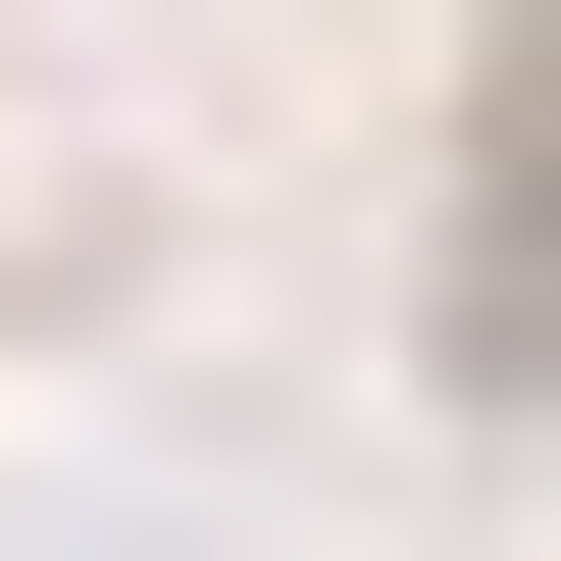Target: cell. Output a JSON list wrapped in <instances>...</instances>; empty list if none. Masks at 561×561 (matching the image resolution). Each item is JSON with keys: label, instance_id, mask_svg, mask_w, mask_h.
I'll use <instances>...</instances> for the list:
<instances>
[{"label": "cell", "instance_id": "6da1fadb", "mask_svg": "<svg viewBox=\"0 0 561 561\" xmlns=\"http://www.w3.org/2000/svg\"><path fill=\"white\" fill-rule=\"evenodd\" d=\"M459 357H561V0L459 51Z\"/></svg>", "mask_w": 561, "mask_h": 561}]
</instances>
